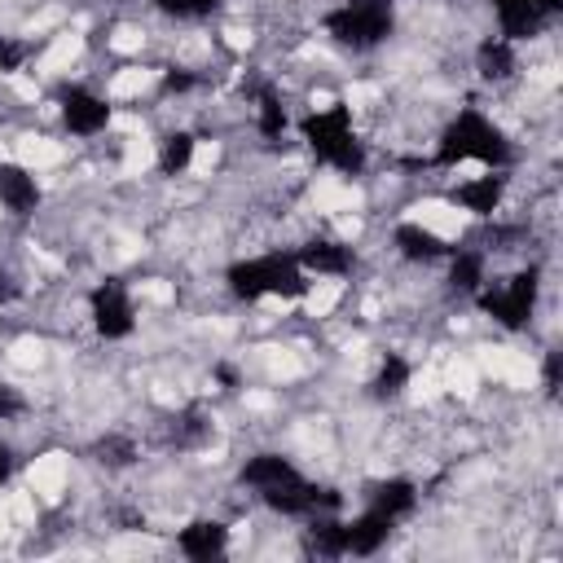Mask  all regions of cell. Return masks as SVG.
<instances>
[{"instance_id": "obj_1", "label": "cell", "mask_w": 563, "mask_h": 563, "mask_svg": "<svg viewBox=\"0 0 563 563\" xmlns=\"http://www.w3.org/2000/svg\"><path fill=\"white\" fill-rule=\"evenodd\" d=\"M238 484L251 488L268 510L290 515V519H312V515H325V510L339 506L334 493L317 488L286 453H273V449L268 453H251L242 462V471H238Z\"/></svg>"}, {"instance_id": "obj_2", "label": "cell", "mask_w": 563, "mask_h": 563, "mask_svg": "<svg viewBox=\"0 0 563 563\" xmlns=\"http://www.w3.org/2000/svg\"><path fill=\"white\" fill-rule=\"evenodd\" d=\"M515 158L510 136L501 132V123L493 114H484L479 106H457V114H449V123L435 136V167H457V163H479V167H506Z\"/></svg>"}, {"instance_id": "obj_3", "label": "cell", "mask_w": 563, "mask_h": 563, "mask_svg": "<svg viewBox=\"0 0 563 563\" xmlns=\"http://www.w3.org/2000/svg\"><path fill=\"white\" fill-rule=\"evenodd\" d=\"M224 286L242 303H260V299H286L290 303V299L312 295V277L295 251H264V255L233 260L224 268Z\"/></svg>"}, {"instance_id": "obj_4", "label": "cell", "mask_w": 563, "mask_h": 563, "mask_svg": "<svg viewBox=\"0 0 563 563\" xmlns=\"http://www.w3.org/2000/svg\"><path fill=\"white\" fill-rule=\"evenodd\" d=\"M299 141L317 163H325L343 176H361L365 163H369V150H365V141L356 132V119H352V106L308 110L299 119Z\"/></svg>"}, {"instance_id": "obj_5", "label": "cell", "mask_w": 563, "mask_h": 563, "mask_svg": "<svg viewBox=\"0 0 563 563\" xmlns=\"http://www.w3.org/2000/svg\"><path fill=\"white\" fill-rule=\"evenodd\" d=\"M325 35L347 53H369L396 31V0H339L321 18Z\"/></svg>"}, {"instance_id": "obj_6", "label": "cell", "mask_w": 563, "mask_h": 563, "mask_svg": "<svg viewBox=\"0 0 563 563\" xmlns=\"http://www.w3.org/2000/svg\"><path fill=\"white\" fill-rule=\"evenodd\" d=\"M479 308H484V317H493L497 325H506V330H523L528 321H532V312H537V299H541V273L537 268H519V273H510L506 282H497V286H479Z\"/></svg>"}, {"instance_id": "obj_7", "label": "cell", "mask_w": 563, "mask_h": 563, "mask_svg": "<svg viewBox=\"0 0 563 563\" xmlns=\"http://www.w3.org/2000/svg\"><path fill=\"white\" fill-rule=\"evenodd\" d=\"M88 321L106 343L132 339L136 334V299L119 277H106L88 290Z\"/></svg>"}, {"instance_id": "obj_8", "label": "cell", "mask_w": 563, "mask_h": 563, "mask_svg": "<svg viewBox=\"0 0 563 563\" xmlns=\"http://www.w3.org/2000/svg\"><path fill=\"white\" fill-rule=\"evenodd\" d=\"M57 114H62V128L79 141H92L101 136L110 123H114V106L106 92L88 88V84H66L57 92Z\"/></svg>"}, {"instance_id": "obj_9", "label": "cell", "mask_w": 563, "mask_h": 563, "mask_svg": "<svg viewBox=\"0 0 563 563\" xmlns=\"http://www.w3.org/2000/svg\"><path fill=\"white\" fill-rule=\"evenodd\" d=\"M488 9L497 22V35H506L510 44H523L563 13V0H488Z\"/></svg>"}, {"instance_id": "obj_10", "label": "cell", "mask_w": 563, "mask_h": 563, "mask_svg": "<svg viewBox=\"0 0 563 563\" xmlns=\"http://www.w3.org/2000/svg\"><path fill=\"white\" fill-rule=\"evenodd\" d=\"M40 202H44V185H40V176H35L26 163L4 158V163H0V211L22 220V216H35Z\"/></svg>"}, {"instance_id": "obj_11", "label": "cell", "mask_w": 563, "mask_h": 563, "mask_svg": "<svg viewBox=\"0 0 563 563\" xmlns=\"http://www.w3.org/2000/svg\"><path fill=\"white\" fill-rule=\"evenodd\" d=\"M506 189H510V176H506V167H488V172H479V176H466V180H457L449 198H453L462 211H471V216H493V211H501V202H506Z\"/></svg>"}, {"instance_id": "obj_12", "label": "cell", "mask_w": 563, "mask_h": 563, "mask_svg": "<svg viewBox=\"0 0 563 563\" xmlns=\"http://www.w3.org/2000/svg\"><path fill=\"white\" fill-rule=\"evenodd\" d=\"M365 506L369 510H378V515H387V519H409L413 510H418V484L413 479H405V475H387V479H369L365 484Z\"/></svg>"}, {"instance_id": "obj_13", "label": "cell", "mask_w": 563, "mask_h": 563, "mask_svg": "<svg viewBox=\"0 0 563 563\" xmlns=\"http://www.w3.org/2000/svg\"><path fill=\"white\" fill-rule=\"evenodd\" d=\"M391 246H396L409 264H444L449 251H453L435 229H427V224H418V220L396 224V229H391Z\"/></svg>"}, {"instance_id": "obj_14", "label": "cell", "mask_w": 563, "mask_h": 563, "mask_svg": "<svg viewBox=\"0 0 563 563\" xmlns=\"http://www.w3.org/2000/svg\"><path fill=\"white\" fill-rule=\"evenodd\" d=\"M299 264L308 268V277H347L356 255L347 242H334V238H308L303 246H295Z\"/></svg>"}, {"instance_id": "obj_15", "label": "cell", "mask_w": 563, "mask_h": 563, "mask_svg": "<svg viewBox=\"0 0 563 563\" xmlns=\"http://www.w3.org/2000/svg\"><path fill=\"white\" fill-rule=\"evenodd\" d=\"M176 550L185 559H194V563H211V559H220L229 550V528L220 519H207V515L202 519H189L176 532Z\"/></svg>"}, {"instance_id": "obj_16", "label": "cell", "mask_w": 563, "mask_h": 563, "mask_svg": "<svg viewBox=\"0 0 563 563\" xmlns=\"http://www.w3.org/2000/svg\"><path fill=\"white\" fill-rule=\"evenodd\" d=\"M444 264H449V286L457 295H479V286L488 282V255L475 246H453Z\"/></svg>"}, {"instance_id": "obj_17", "label": "cell", "mask_w": 563, "mask_h": 563, "mask_svg": "<svg viewBox=\"0 0 563 563\" xmlns=\"http://www.w3.org/2000/svg\"><path fill=\"white\" fill-rule=\"evenodd\" d=\"M475 66H479V75H484L488 84L510 79V75L519 70V62H515V44H510L506 35H488V40H479V48H475Z\"/></svg>"}, {"instance_id": "obj_18", "label": "cell", "mask_w": 563, "mask_h": 563, "mask_svg": "<svg viewBox=\"0 0 563 563\" xmlns=\"http://www.w3.org/2000/svg\"><path fill=\"white\" fill-rule=\"evenodd\" d=\"M409 378H413L409 356H400V352H383V356H378V369H374V378H369V391H374L378 400H396V396H405Z\"/></svg>"}, {"instance_id": "obj_19", "label": "cell", "mask_w": 563, "mask_h": 563, "mask_svg": "<svg viewBox=\"0 0 563 563\" xmlns=\"http://www.w3.org/2000/svg\"><path fill=\"white\" fill-rule=\"evenodd\" d=\"M194 150H198L194 132H185V128L163 132V141H158V172L163 176H185L194 167Z\"/></svg>"}, {"instance_id": "obj_20", "label": "cell", "mask_w": 563, "mask_h": 563, "mask_svg": "<svg viewBox=\"0 0 563 563\" xmlns=\"http://www.w3.org/2000/svg\"><path fill=\"white\" fill-rule=\"evenodd\" d=\"M255 128H260V136H268V141H277V136L286 132V106H282V97H277L273 88H260V92H255Z\"/></svg>"}, {"instance_id": "obj_21", "label": "cell", "mask_w": 563, "mask_h": 563, "mask_svg": "<svg viewBox=\"0 0 563 563\" xmlns=\"http://www.w3.org/2000/svg\"><path fill=\"white\" fill-rule=\"evenodd\" d=\"M220 4H224V0H154V9L167 13V18H176V22H202V18H211Z\"/></svg>"}, {"instance_id": "obj_22", "label": "cell", "mask_w": 563, "mask_h": 563, "mask_svg": "<svg viewBox=\"0 0 563 563\" xmlns=\"http://www.w3.org/2000/svg\"><path fill=\"white\" fill-rule=\"evenodd\" d=\"M26 57H31V44H22V40H13V35H0V70H4V75L22 70Z\"/></svg>"}, {"instance_id": "obj_23", "label": "cell", "mask_w": 563, "mask_h": 563, "mask_svg": "<svg viewBox=\"0 0 563 563\" xmlns=\"http://www.w3.org/2000/svg\"><path fill=\"white\" fill-rule=\"evenodd\" d=\"M22 295V286H18V277L9 273V268H0V308H9L13 299Z\"/></svg>"}, {"instance_id": "obj_24", "label": "cell", "mask_w": 563, "mask_h": 563, "mask_svg": "<svg viewBox=\"0 0 563 563\" xmlns=\"http://www.w3.org/2000/svg\"><path fill=\"white\" fill-rule=\"evenodd\" d=\"M13 466H18V457H13V449L9 444H0V488L13 479Z\"/></svg>"}, {"instance_id": "obj_25", "label": "cell", "mask_w": 563, "mask_h": 563, "mask_svg": "<svg viewBox=\"0 0 563 563\" xmlns=\"http://www.w3.org/2000/svg\"><path fill=\"white\" fill-rule=\"evenodd\" d=\"M18 409H22V400L13 396V387H4V383H0V418H13Z\"/></svg>"}, {"instance_id": "obj_26", "label": "cell", "mask_w": 563, "mask_h": 563, "mask_svg": "<svg viewBox=\"0 0 563 563\" xmlns=\"http://www.w3.org/2000/svg\"><path fill=\"white\" fill-rule=\"evenodd\" d=\"M114 4H132V0H114Z\"/></svg>"}]
</instances>
